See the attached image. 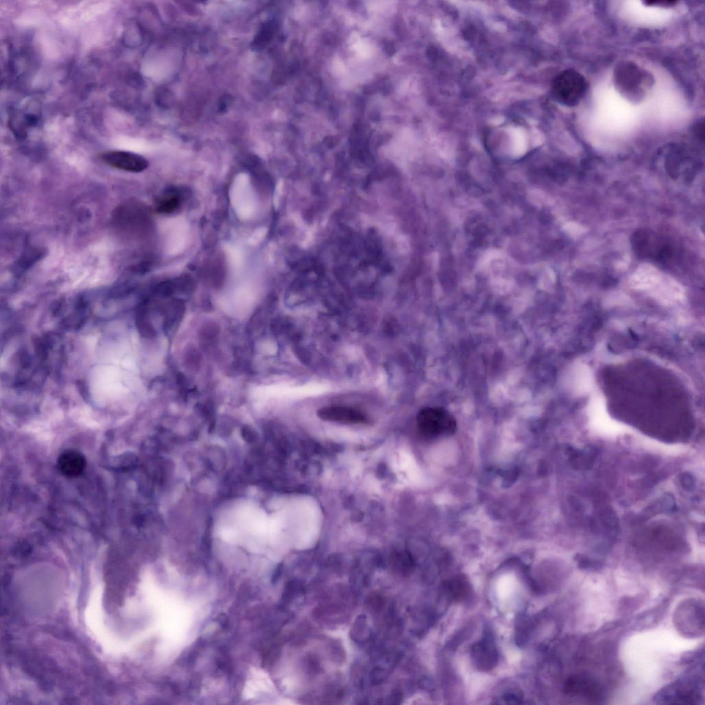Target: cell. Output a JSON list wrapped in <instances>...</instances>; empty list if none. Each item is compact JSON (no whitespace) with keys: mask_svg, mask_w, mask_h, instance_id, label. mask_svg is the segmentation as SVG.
Masks as SVG:
<instances>
[{"mask_svg":"<svg viewBox=\"0 0 705 705\" xmlns=\"http://www.w3.org/2000/svg\"><path fill=\"white\" fill-rule=\"evenodd\" d=\"M613 82L617 91L633 103L642 101L653 83L651 74L630 61H622L615 67Z\"/></svg>","mask_w":705,"mask_h":705,"instance_id":"cell-1","label":"cell"},{"mask_svg":"<svg viewBox=\"0 0 705 705\" xmlns=\"http://www.w3.org/2000/svg\"><path fill=\"white\" fill-rule=\"evenodd\" d=\"M588 84L585 77L573 69L565 70L553 80L551 86L552 98L558 103L574 106L585 95Z\"/></svg>","mask_w":705,"mask_h":705,"instance_id":"cell-2","label":"cell"},{"mask_svg":"<svg viewBox=\"0 0 705 705\" xmlns=\"http://www.w3.org/2000/svg\"><path fill=\"white\" fill-rule=\"evenodd\" d=\"M417 424L419 432L427 437L448 435L454 433L456 428L454 417L439 407L421 410L417 417Z\"/></svg>","mask_w":705,"mask_h":705,"instance_id":"cell-3","label":"cell"},{"mask_svg":"<svg viewBox=\"0 0 705 705\" xmlns=\"http://www.w3.org/2000/svg\"><path fill=\"white\" fill-rule=\"evenodd\" d=\"M102 160L110 167L125 171L138 173L148 167L143 156L126 151H108L101 154Z\"/></svg>","mask_w":705,"mask_h":705,"instance_id":"cell-4","label":"cell"},{"mask_svg":"<svg viewBox=\"0 0 705 705\" xmlns=\"http://www.w3.org/2000/svg\"><path fill=\"white\" fill-rule=\"evenodd\" d=\"M471 655L475 666L481 671H490L496 665L498 653L490 633L472 645Z\"/></svg>","mask_w":705,"mask_h":705,"instance_id":"cell-5","label":"cell"},{"mask_svg":"<svg viewBox=\"0 0 705 705\" xmlns=\"http://www.w3.org/2000/svg\"><path fill=\"white\" fill-rule=\"evenodd\" d=\"M564 692L569 695L598 700L602 695L600 684L592 678L581 675L569 677L564 685Z\"/></svg>","mask_w":705,"mask_h":705,"instance_id":"cell-6","label":"cell"},{"mask_svg":"<svg viewBox=\"0 0 705 705\" xmlns=\"http://www.w3.org/2000/svg\"><path fill=\"white\" fill-rule=\"evenodd\" d=\"M317 416L324 421L337 422L346 424H366L368 417L359 410L342 406H328L319 409Z\"/></svg>","mask_w":705,"mask_h":705,"instance_id":"cell-7","label":"cell"},{"mask_svg":"<svg viewBox=\"0 0 705 705\" xmlns=\"http://www.w3.org/2000/svg\"><path fill=\"white\" fill-rule=\"evenodd\" d=\"M57 465L62 474L67 477L80 476L85 469V456L74 450L63 452L59 456Z\"/></svg>","mask_w":705,"mask_h":705,"instance_id":"cell-8","label":"cell"},{"mask_svg":"<svg viewBox=\"0 0 705 705\" xmlns=\"http://www.w3.org/2000/svg\"><path fill=\"white\" fill-rule=\"evenodd\" d=\"M450 596L454 600H465L471 593V586L463 576H457L445 584Z\"/></svg>","mask_w":705,"mask_h":705,"instance_id":"cell-9","label":"cell"},{"mask_svg":"<svg viewBox=\"0 0 705 705\" xmlns=\"http://www.w3.org/2000/svg\"><path fill=\"white\" fill-rule=\"evenodd\" d=\"M271 28L272 26L269 23H266L265 25L264 24L262 26L253 43L255 48H262L264 46L265 43L268 42V40L271 36L269 32H271Z\"/></svg>","mask_w":705,"mask_h":705,"instance_id":"cell-10","label":"cell"},{"mask_svg":"<svg viewBox=\"0 0 705 705\" xmlns=\"http://www.w3.org/2000/svg\"><path fill=\"white\" fill-rule=\"evenodd\" d=\"M178 205V200L174 197H167L162 199L159 204L158 209L164 212H170L175 209Z\"/></svg>","mask_w":705,"mask_h":705,"instance_id":"cell-11","label":"cell"},{"mask_svg":"<svg viewBox=\"0 0 705 705\" xmlns=\"http://www.w3.org/2000/svg\"><path fill=\"white\" fill-rule=\"evenodd\" d=\"M522 699V696L520 692H509L505 694L502 697V699L504 702L507 703H519Z\"/></svg>","mask_w":705,"mask_h":705,"instance_id":"cell-12","label":"cell"},{"mask_svg":"<svg viewBox=\"0 0 705 705\" xmlns=\"http://www.w3.org/2000/svg\"><path fill=\"white\" fill-rule=\"evenodd\" d=\"M676 3L675 1H646L644 3L647 6H670Z\"/></svg>","mask_w":705,"mask_h":705,"instance_id":"cell-13","label":"cell"},{"mask_svg":"<svg viewBox=\"0 0 705 705\" xmlns=\"http://www.w3.org/2000/svg\"><path fill=\"white\" fill-rule=\"evenodd\" d=\"M218 622L222 628L227 629L228 627V619L224 614H221L218 616Z\"/></svg>","mask_w":705,"mask_h":705,"instance_id":"cell-14","label":"cell"}]
</instances>
